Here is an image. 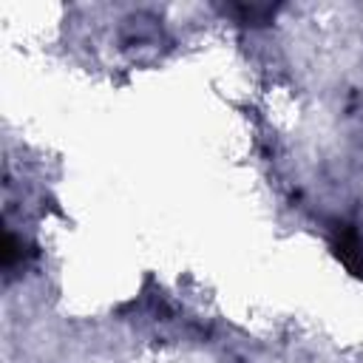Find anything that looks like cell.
Wrapping results in <instances>:
<instances>
[{
  "label": "cell",
  "instance_id": "6da1fadb",
  "mask_svg": "<svg viewBox=\"0 0 363 363\" xmlns=\"http://www.w3.org/2000/svg\"><path fill=\"white\" fill-rule=\"evenodd\" d=\"M332 247H335V255L340 258V264H343L352 275L363 278V238H360V233H357L352 224H340V227L335 230Z\"/></svg>",
  "mask_w": 363,
  "mask_h": 363
}]
</instances>
